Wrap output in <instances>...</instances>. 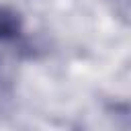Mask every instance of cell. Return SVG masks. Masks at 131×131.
<instances>
[{
	"instance_id": "1",
	"label": "cell",
	"mask_w": 131,
	"mask_h": 131,
	"mask_svg": "<svg viewBox=\"0 0 131 131\" xmlns=\"http://www.w3.org/2000/svg\"><path fill=\"white\" fill-rule=\"evenodd\" d=\"M20 35H23V16L14 8L0 4V43L16 41Z\"/></svg>"
}]
</instances>
